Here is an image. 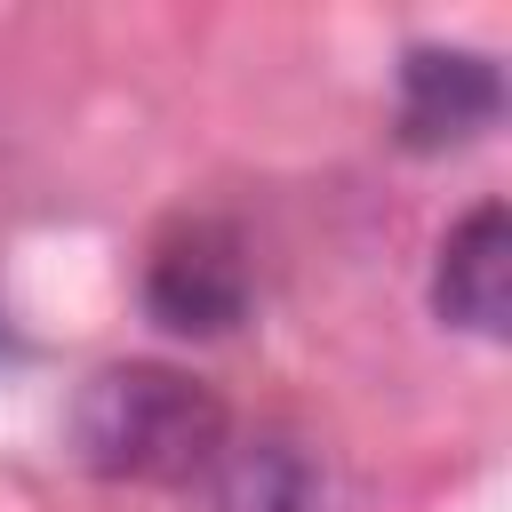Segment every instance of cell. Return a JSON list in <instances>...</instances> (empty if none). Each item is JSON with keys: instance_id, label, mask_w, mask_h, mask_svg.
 Masks as SVG:
<instances>
[{"instance_id": "obj_5", "label": "cell", "mask_w": 512, "mask_h": 512, "mask_svg": "<svg viewBox=\"0 0 512 512\" xmlns=\"http://www.w3.org/2000/svg\"><path fill=\"white\" fill-rule=\"evenodd\" d=\"M504 304H512V224H504V200H472L440 232L432 312L472 336H504Z\"/></svg>"}, {"instance_id": "obj_4", "label": "cell", "mask_w": 512, "mask_h": 512, "mask_svg": "<svg viewBox=\"0 0 512 512\" xmlns=\"http://www.w3.org/2000/svg\"><path fill=\"white\" fill-rule=\"evenodd\" d=\"M208 512H344L336 464L304 440V432H224V448L208 456Z\"/></svg>"}, {"instance_id": "obj_1", "label": "cell", "mask_w": 512, "mask_h": 512, "mask_svg": "<svg viewBox=\"0 0 512 512\" xmlns=\"http://www.w3.org/2000/svg\"><path fill=\"white\" fill-rule=\"evenodd\" d=\"M72 456L96 480H144V488H176L200 480L208 456L224 448V400L168 360H104L72 408H64Z\"/></svg>"}, {"instance_id": "obj_3", "label": "cell", "mask_w": 512, "mask_h": 512, "mask_svg": "<svg viewBox=\"0 0 512 512\" xmlns=\"http://www.w3.org/2000/svg\"><path fill=\"white\" fill-rule=\"evenodd\" d=\"M504 112V72L480 48H408L400 56V96H392V128L408 152H456L480 128H496Z\"/></svg>"}, {"instance_id": "obj_2", "label": "cell", "mask_w": 512, "mask_h": 512, "mask_svg": "<svg viewBox=\"0 0 512 512\" xmlns=\"http://www.w3.org/2000/svg\"><path fill=\"white\" fill-rule=\"evenodd\" d=\"M248 304H256V264L224 216H176L144 248V312L168 336H232Z\"/></svg>"}]
</instances>
